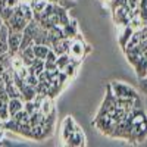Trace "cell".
<instances>
[{
    "instance_id": "484cf974",
    "label": "cell",
    "mask_w": 147,
    "mask_h": 147,
    "mask_svg": "<svg viewBox=\"0 0 147 147\" xmlns=\"http://www.w3.org/2000/svg\"><path fill=\"white\" fill-rule=\"evenodd\" d=\"M32 0H19V3H31Z\"/></svg>"
},
{
    "instance_id": "7402d4cb",
    "label": "cell",
    "mask_w": 147,
    "mask_h": 147,
    "mask_svg": "<svg viewBox=\"0 0 147 147\" xmlns=\"http://www.w3.org/2000/svg\"><path fill=\"white\" fill-rule=\"evenodd\" d=\"M7 52H9V49H7V40L0 38V55L7 53Z\"/></svg>"
},
{
    "instance_id": "ffe728a7",
    "label": "cell",
    "mask_w": 147,
    "mask_h": 147,
    "mask_svg": "<svg viewBox=\"0 0 147 147\" xmlns=\"http://www.w3.org/2000/svg\"><path fill=\"white\" fill-rule=\"evenodd\" d=\"M25 84L32 85V87H37V84H38V78H37V75H32V74H30V75L25 78Z\"/></svg>"
},
{
    "instance_id": "d4e9b609",
    "label": "cell",
    "mask_w": 147,
    "mask_h": 147,
    "mask_svg": "<svg viewBox=\"0 0 147 147\" xmlns=\"http://www.w3.org/2000/svg\"><path fill=\"white\" fill-rule=\"evenodd\" d=\"M3 25H5V19L2 18V15H0V28H2Z\"/></svg>"
},
{
    "instance_id": "30bf717a",
    "label": "cell",
    "mask_w": 147,
    "mask_h": 147,
    "mask_svg": "<svg viewBox=\"0 0 147 147\" xmlns=\"http://www.w3.org/2000/svg\"><path fill=\"white\" fill-rule=\"evenodd\" d=\"M62 31H63V37H66V38L72 40L74 37H77L78 35V24H77V21L71 18V21L62 27Z\"/></svg>"
},
{
    "instance_id": "d6986e66",
    "label": "cell",
    "mask_w": 147,
    "mask_h": 147,
    "mask_svg": "<svg viewBox=\"0 0 147 147\" xmlns=\"http://www.w3.org/2000/svg\"><path fill=\"white\" fill-rule=\"evenodd\" d=\"M12 118H13L16 122H19V124H27V122H30V113L27 112L25 109L19 110V112H18V113H15Z\"/></svg>"
},
{
    "instance_id": "ac0fdd59",
    "label": "cell",
    "mask_w": 147,
    "mask_h": 147,
    "mask_svg": "<svg viewBox=\"0 0 147 147\" xmlns=\"http://www.w3.org/2000/svg\"><path fill=\"white\" fill-rule=\"evenodd\" d=\"M18 55L22 57L24 63H25L27 66L35 60V56H34V52H32V46H31V47H27V49H24V50H19Z\"/></svg>"
},
{
    "instance_id": "8fae6325",
    "label": "cell",
    "mask_w": 147,
    "mask_h": 147,
    "mask_svg": "<svg viewBox=\"0 0 147 147\" xmlns=\"http://www.w3.org/2000/svg\"><path fill=\"white\" fill-rule=\"evenodd\" d=\"M37 96V90L32 85H28V84H24V87L21 88V99L24 102H30V100H34Z\"/></svg>"
},
{
    "instance_id": "6da1fadb",
    "label": "cell",
    "mask_w": 147,
    "mask_h": 147,
    "mask_svg": "<svg viewBox=\"0 0 147 147\" xmlns=\"http://www.w3.org/2000/svg\"><path fill=\"white\" fill-rule=\"evenodd\" d=\"M90 52H91V46H88L80 35L74 37V38L71 40V47H69L68 55L74 60H77V62H82L84 57L87 56Z\"/></svg>"
},
{
    "instance_id": "4fadbf2b",
    "label": "cell",
    "mask_w": 147,
    "mask_h": 147,
    "mask_svg": "<svg viewBox=\"0 0 147 147\" xmlns=\"http://www.w3.org/2000/svg\"><path fill=\"white\" fill-rule=\"evenodd\" d=\"M132 32H134V30H132L131 25H127L125 28H122V34L118 37V41H119V44H121V49H122V50H124L125 46L128 44V41H129V38H131V35H132Z\"/></svg>"
},
{
    "instance_id": "7c38bea8",
    "label": "cell",
    "mask_w": 147,
    "mask_h": 147,
    "mask_svg": "<svg viewBox=\"0 0 147 147\" xmlns=\"http://www.w3.org/2000/svg\"><path fill=\"white\" fill-rule=\"evenodd\" d=\"M134 69H136V74H137V78H144L147 75V56H141L140 60L134 65Z\"/></svg>"
},
{
    "instance_id": "52a82bcc",
    "label": "cell",
    "mask_w": 147,
    "mask_h": 147,
    "mask_svg": "<svg viewBox=\"0 0 147 147\" xmlns=\"http://www.w3.org/2000/svg\"><path fill=\"white\" fill-rule=\"evenodd\" d=\"M69 47H71V38H66V37H62V38H59L56 41L52 43V50L60 56V55H65L69 52Z\"/></svg>"
},
{
    "instance_id": "2e32d148",
    "label": "cell",
    "mask_w": 147,
    "mask_h": 147,
    "mask_svg": "<svg viewBox=\"0 0 147 147\" xmlns=\"http://www.w3.org/2000/svg\"><path fill=\"white\" fill-rule=\"evenodd\" d=\"M10 68H12V55L9 52L0 55V75H3Z\"/></svg>"
},
{
    "instance_id": "cb8c5ba5",
    "label": "cell",
    "mask_w": 147,
    "mask_h": 147,
    "mask_svg": "<svg viewBox=\"0 0 147 147\" xmlns=\"http://www.w3.org/2000/svg\"><path fill=\"white\" fill-rule=\"evenodd\" d=\"M2 90H5V78L0 75V91Z\"/></svg>"
},
{
    "instance_id": "5bb4252c",
    "label": "cell",
    "mask_w": 147,
    "mask_h": 147,
    "mask_svg": "<svg viewBox=\"0 0 147 147\" xmlns=\"http://www.w3.org/2000/svg\"><path fill=\"white\" fill-rule=\"evenodd\" d=\"M80 63L81 62H77V60H71V62L62 69V72L65 74V75L69 78V80H72V78H75V75H77V72H78V66H80Z\"/></svg>"
},
{
    "instance_id": "44dd1931",
    "label": "cell",
    "mask_w": 147,
    "mask_h": 147,
    "mask_svg": "<svg viewBox=\"0 0 147 147\" xmlns=\"http://www.w3.org/2000/svg\"><path fill=\"white\" fill-rule=\"evenodd\" d=\"M56 60H57V55L52 50H49V53H47V56H46V59H44V62H50V63H56Z\"/></svg>"
},
{
    "instance_id": "ba28073f",
    "label": "cell",
    "mask_w": 147,
    "mask_h": 147,
    "mask_svg": "<svg viewBox=\"0 0 147 147\" xmlns=\"http://www.w3.org/2000/svg\"><path fill=\"white\" fill-rule=\"evenodd\" d=\"M38 109H40V112H41L44 116H49V115L55 113V103H53V99H52V97H49V96H44L43 100L40 102Z\"/></svg>"
},
{
    "instance_id": "7a4b0ae2",
    "label": "cell",
    "mask_w": 147,
    "mask_h": 147,
    "mask_svg": "<svg viewBox=\"0 0 147 147\" xmlns=\"http://www.w3.org/2000/svg\"><path fill=\"white\" fill-rule=\"evenodd\" d=\"M109 87L116 97H128V99H137V97H140L132 87H129V85L121 82V81H112L109 84Z\"/></svg>"
},
{
    "instance_id": "e0dca14e",
    "label": "cell",
    "mask_w": 147,
    "mask_h": 147,
    "mask_svg": "<svg viewBox=\"0 0 147 147\" xmlns=\"http://www.w3.org/2000/svg\"><path fill=\"white\" fill-rule=\"evenodd\" d=\"M28 71H30V74H32V75H37V77H38L40 74L44 71V60L35 57L34 62L28 65Z\"/></svg>"
},
{
    "instance_id": "8992f818",
    "label": "cell",
    "mask_w": 147,
    "mask_h": 147,
    "mask_svg": "<svg viewBox=\"0 0 147 147\" xmlns=\"http://www.w3.org/2000/svg\"><path fill=\"white\" fill-rule=\"evenodd\" d=\"M77 129H80V125L77 124L75 121H74L72 116H66L63 119V122H62V140L65 141L71 136V134L74 131H77Z\"/></svg>"
},
{
    "instance_id": "277c9868",
    "label": "cell",
    "mask_w": 147,
    "mask_h": 147,
    "mask_svg": "<svg viewBox=\"0 0 147 147\" xmlns=\"http://www.w3.org/2000/svg\"><path fill=\"white\" fill-rule=\"evenodd\" d=\"M22 41V32L21 31H10L7 35V49L10 55H15L19 52V46Z\"/></svg>"
},
{
    "instance_id": "9c48e42d",
    "label": "cell",
    "mask_w": 147,
    "mask_h": 147,
    "mask_svg": "<svg viewBox=\"0 0 147 147\" xmlns=\"http://www.w3.org/2000/svg\"><path fill=\"white\" fill-rule=\"evenodd\" d=\"M22 109H24V100L21 99V97H10V99L7 100V110H9L10 118Z\"/></svg>"
},
{
    "instance_id": "603a6c76",
    "label": "cell",
    "mask_w": 147,
    "mask_h": 147,
    "mask_svg": "<svg viewBox=\"0 0 147 147\" xmlns=\"http://www.w3.org/2000/svg\"><path fill=\"white\" fill-rule=\"evenodd\" d=\"M19 5V0H6V6H9V7H16Z\"/></svg>"
},
{
    "instance_id": "5b68a950",
    "label": "cell",
    "mask_w": 147,
    "mask_h": 147,
    "mask_svg": "<svg viewBox=\"0 0 147 147\" xmlns=\"http://www.w3.org/2000/svg\"><path fill=\"white\" fill-rule=\"evenodd\" d=\"M65 144L66 146H71V147H84L85 144V134L82 132V129H77V131H74L71 136L65 140Z\"/></svg>"
},
{
    "instance_id": "9a60e30c",
    "label": "cell",
    "mask_w": 147,
    "mask_h": 147,
    "mask_svg": "<svg viewBox=\"0 0 147 147\" xmlns=\"http://www.w3.org/2000/svg\"><path fill=\"white\" fill-rule=\"evenodd\" d=\"M50 46H47V44H32V52H34V56L37 59H46L49 50H50Z\"/></svg>"
},
{
    "instance_id": "3957f363",
    "label": "cell",
    "mask_w": 147,
    "mask_h": 147,
    "mask_svg": "<svg viewBox=\"0 0 147 147\" xmlns=\"http://www.w3.org/2000/svg\"><path fill=\"white\" fill-rule=\"evenodd\" d=\"M6 25H7V28L10 30V31H24V28L27 27V24H28V21L24 18L19 12H16L15 9H13V13L10 15V18L5 22Z\"/></svg>"
}]
</instances>
